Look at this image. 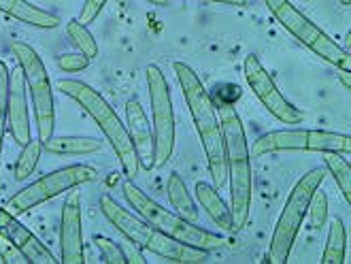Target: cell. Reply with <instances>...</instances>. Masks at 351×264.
Segmentation results:
<instances>
[{
  "label": "cell",
  "mask_w": 351,
  "mask_h": 264,
  "mask_svg": "<svg viewBox=\"0 0 351 264\" xmlns=\"http://www.w3.org/2000/svg\"><path fill=\"white\" fill-rule=\"evenodd\" d=\"M7 130L17 145H26L32 139V124L28 113L26 81L22 69L9 73V103H7Z\"/></svg>",
  "instance_id": "5bb4252c"
},
{
  "label": "cell",
  "mask_w": 351,
  "mask_h": 264,
  "mask_svg": "<svg viewBox=\"0 0 351 264\" xmlns=\"http://www.w3.org/2000/svg\"><path fill=\"white\" fill-rule=\"evenodd\" d=\"M9 67L0 62V156H3V143L7 132V103H9Z\"/></svg>",
  "instance_id": "484cf974"
},
{
  "label": "cell",
  "mask_w": 351,
  "mask_h": 264,
  "mask_svg": "<svg viewBox=\"0 0 351 264\" xmlns=\"http://www.w3.org/2000/svg\"><path fill=\"white\" fill-rule=\"evenodd\" d=\"M173 71L181 86L183 98L188 103L196 134L200 139V145L209 167L213 188L221 190L226 186V154H223V134H221V121L217 113L215 100L206 92L204 84L200 81L198 73L185 62H175Z\"/></svg>",
  "instance_id": "7a4b0ae2"
},
{
  "label": "cell",
  "mask_w": 351,
  "mask_h": 264,
  "mask_svg": "<svg viewBox=\"0 0 351 264\" xmlns=\"http://www.w3.org/2000/svg\"><path fill=\"white\" fill-rule=\"evenodd\" d=\"M266 9L275 15L277 22L290 32L294 38L311 49L315 56L326 60L328 64L341 71H351V56L345 47H341L335 38H330L317 24H313L304 13H300L290 0H264Z\"/></svg>",
  "instance_id": "52a82bcc"
},
{
  "label": "cell",
  "mask_w": 351,
  "mask_h": 264,
  "mask_svg": "<svg viewBox=\"0 0 351 264\" xmlns=\"http://www.w3.org/2000/svg\"><path fill=\"white\" fill-rule=\"evenodd\" d=\"M126 130L132 139L138 167L152 171L156 167L154 130H152V121L147 119L145 107H143L136 98H130L126 103Z\"/></svg>",
  "instance_id": "9a60e30c"
},
{
  "label": "cell",
  "mask_w": 351,
  "mask_h": 264,
  "mask_svg": "<svg viewBox=\"0 0 351 264\" xmlns=\"http://www.w3.org/2000/svg\"><path fill=\"white\" fill-rule=\"evenodd\" d=\"M243 75H245L247 86H250V90L258 96V100L266 107V111L273 117H277L281 124H290V126L302 124V119H304L302 113L281 94V90L277 88L271 73L262 67L258 56L250 53L245 58Z\"/></svg>",
  "instance_id": "7c38bea8"
},
{
  "label": "cell",
  "mask_w": 351,
  "mask_h": 264,
  "mask_svg": "<svg viewBox=\"0 0 351 264\" xmlns=\"http://www.w3.org/2000/svg\"><path fill=\"white\" fill-rule=\"evenodd\" d=\"M60 262L84 264V217H81V196L77 188L69 190L64 205H62L60 221Z\"/></svg>",
  "instance_id": "4fadbf2b"
},
{
  "label": "cell",
  "mask_w": 351,
  "mask_h": 264,
  "mask_svg": "<svg viewBox=\"0 0 351 264\" xmlns=\"http://www.w3.org/2000/svg\"><path fill=\"white\" fill-rule=\"evenodd\" d=\"M339 3H341L343 7H349V5H351V0H339Z\"/></svg>",
  "instance_id": "836d02e7"
},
{
  "label": "cell",
  "mask_w": 351,
  "mask_h": 264,
  "mask_svg": "<svg viewBox=\"0 0 351 264\" xmlns=\"http://www.w3.org/2000/svg\"><path fill=\"white\" fill-rule=\"evenodd\" d=\"M277 152H337L343 156L351 154V136L343 132L328 130H308V128H292V130H273L258 136L250 154L252 158H260Z\"/></svg>",
  "instance_id": "9c48e42d"
},
{
  "label": "cell",
  "mask_w": 351,
  "mask_h": 264,
  "mask_svg": "<svg viewBox=\"0 0 351 264\" xmlns=\"http://www.w3.org/2000/svg\"><path fill=\"white\" fill-rule=\"evenodd\" d=\"M66 36L71 38V43L79 49V53L88 56L90 60H94L98 56V43L92 36V32L88 30L86 24H81L79 19H71L66 24Z\"/></svg>",
  "instance_id": "603a6c76"
},
{
  "label": "cell",
  "mask_w": 351,
  "mask_h": 264,
  "mask_svg": "<svg viewBox=\"0 0 351 264\" xmlns=\"http://www.w3.org/2000/svg\"><path fill=\"white\" fill-rule=\"evenodd\" d=\"M145 3H149V5H156V7H164V5H169L171 0H145Z\"/></svg>",
  "instance_id": "d6a6232c"
},
{
  "label": "cell",
  "mask_w": 351,
  "mask_h": 264,
  "mask_svg": "<svg viewBox=\"0 0 351 264\" xmlns=\"http://www.w3.org/2000/svg\"><path fill=\"white\" fill-rule=\"evenodd\" d=\"M326 179V173L322 169H311L304 173L296 186L292 188L290 196H287L285 205L279 213V219L275 224L273 237H271V248H268V258L266 262L271 264H285L290 260L292 248L298 239V232L304 224V217L308 211V202L317 188H322Z\"/></svg>",
  "instance_id": "8992f818"
},
{
  "label": "cell",
  "mask_w": 351,
  "mask_h": 264,
  "mask_svg": "<svg viewBox=\"0 0 351 264\" xmlns=\"http://www.w3.org/2000/svg\"><path fill=\"white\" fill-rule=\"evenodd\" d=\"M306 215L311 217V226L315 230H322L328 221V194L324 190H315L311 196V202H308V211Z\"/></svg>",
  "instance_id": "d4e9b609"
},
{
  "label": "cell",
  "mask_w": 351,
  "mask_h": 264,
  "mask_svg": "<svg viewBox=\"0 0 351 264\" xmlns=\"http://www.w3.org/2000/svg\"><path fill=\"white\" fill-rule=\"evenodd\" d=\"M221 134H223V154H226V184L230 188V217L232 230L241 232L250 224L252 213V194H254V173H252V154L243 121L232 103H215Z\"/></svg>",
  "instance_id": "6da1fadb"
},
{
  "label": "cell",
  "mask_w": 351,
  "mask_h": 264,
  "mask_svg": "<svg viewBox=\"0 0 351 264\" xmlns=\"http://www.w3.org/2000/svg\"><path fill=\"white\" fill-rule=\"evenodd\" d=\"M0 235L13 241L15 245L22 250L30 264H58L60 260L45 248V243H40L34 232H30L24 224H19L17 215L9 213L5 207H0Z\"/></svg>",
  "instance_id": "2e32d148"
},
{
  "label": "cell",
  "mask_w": 351,
  "mask_h": 264,
  "mask_svg": "<svg viewBox=\"0 0 351 264\" xmlns=\"http://www.w3.org/2000/svg\"><path fill=\"white\" fill-rule=\"evenodd\" d=\"M324 165L330 171V175L335 177L345 202L351 205V167L347 162V156L337 152H324Z\"/></svg>",
  "instance_id": "7402d4cb"
},
{
  "label": "cell",
  "mask_w": 351,
  "mask_h": 264,
  "mask_svg": "<svg viewBox=\"0 0 351 264\" xmlns=\"http://www.w3.org/2000/svg\"><path fill=\"white\" fill-rule=\"evenodd\" d=\"M40 154H43V147H40V141H38V139H30L28 143L24 145L22 154H19L17 162H15V171H13V175H15L17 181H24V179H28V177L34 173V169H36V165H38V160H40Z\"/></svg>",
  "instance_id": "cb8c5ba5"
},
{
  "label": "cell",
  "mask_w": 351,
  "mask_h": 264,
  "mask_svg": "<svg viewBox=\"0 0 351 264\" xmlns=\"http://www.w3.org/2000/svg\"><path fill=\"white\" fill-rule=\"evenodd\" d=\"M167 194H169V202L171 207L175 209L177 215H181L183 219L188 221H194V224H198V207L196 202L188 190V186H185V181L177 175V173H171L169 175V181H167Z\"/></svg>",
  "instance_id": "ffe728a7"
},
{
  "label": "cell",
  "mask_w": 351,
  "mask_h": 264,
  "mask_svg": "<svg viewBox=\"0 0 351 264\" xmlns=\"http://www.w3.org/2000/svg\"><path fill=\"white\" fill-rule=\"evenodd\" d=\"M204 3H215V5H226V7H239V9L247 7V0H204Z\"/></svg>",
  "instance_id": "4dcf8cb0"
},
{
  "label": "cell",
  "mask_w": 351,
  "mask_h": 264,
  "mask_svg": "<svg viewBox=\"0 0 351 264\" xmlns=\"http://www.w3.org/2000/svg\"><path fill=\"white\" fill-rule=\"evenodd\" d=\"M337 77H339V81L343 84V88H345L347 92H351V71H341V69H337Z\"/></svg>",
  "instance_id": "1f68e13d"
},
{
  "label": "cell",
  "mask_w": 351,
  "mask_h": 264,
  "mask_svg": "<svg viewBox=\"0 0 351 264\" xmlns=\"http://www.w3.org/2000/svg\"><path fill=\"white\" fill-rule=\"evenodd\" d=\"M94 243H96V248L100 250L102 260H105V262H109V264H128L126 252H123L115 241H111V239H107V237L96 235V237H94Z\"/></svg>",
  "instance_id": "4316f807"
},
{
  "label": "cell",
  "mask_w": 351,
  "mask_h": 264,
  "mask_svg": "<svg viewBox=\"0 0 351 264\" xmlns=\"http://www.w3.org/2000/svg\"><path fill=\"white\" fill-rule=\"evenodd\" d=\"M0 11L17 19V22L34 26V28H43V30H53L62 24L58 15L30 5L28 0H0Z\"/></svg>",
  "instance_id": "e0dca14e"
},
{
  "label": "cell",
  "mask_w": 351,
  "mask_h": 264,
  "mask_svg": "<svg viewBox=\"0 0 351 264\" xmlns=\"http://www.w3.org/2000/svg\"><path fill=\"white\" fill-rule=\"evenodd\" d=\"M0 262H5V264H30L26 254L19 250L13 241H9L3 235H0Z\"/></svg>",
  "instance_id": "83f0119b"
},
{
  "label": "cell",
  "mask_w": 351,
  "mask_h": 264,
  "mask_svg": "<svg viewBox=\"0 0 351 264\" xmlns=\"http://www.w3.org/2000/svg\"><path fill=\"white\" fill-rule=\"evenodd\" d=\"M304 3H308V0H304Z\"/></svg>",
  "instance_id": "e575fe53"
},
{
  "label": "cell",
  "mask_w": 351,
  "mask_h": 264,
  "mask_svg": "<svg viewBox=\"0 0 351 264\" xmlns=\"http://www.w3.org/2000/svg\"><path fill=\"white\" fill-rule=\"evenodd\" d=\"M58 90L62 94H66L69 98H73L75 103L96 121V126L102 130V134H105L109 141V145L113 147L123 175H126L128 179H134L138 175L141 167H138V160H136L132 139L126 130V124L119 119V115L107 103L105 96H102L100 92H96L92 86L84 84V81H79V79H60Z\"/></svg>",
  "instance_id": "277c9868"
},
{
  "label": "cell",
  "mask_w": 351,
  "mask_h": 264,
  "mask_svg": "<svg viewBox=\"0 0 351 264\" xmlns=\"http://www.w3.org/2000/svg\"><path fill=\"white\" fill-rule=\"evenodd\" d=\"M109 3V0H86L84 9H81L79 13V22L81 24H90V22H96V17L100 15V11L105 9V5Z\"/></svg>",
  "instance_id": "f546056e"
},
{
  "label": "cell",
  "mask_w": 351,
  "mask_h": 264,
  "mask_svg": "<svg viewBox=\"0 0 351 264\" xmlns=\"http://www.w3.org/2000/svg\"><path fill=\"white\" fill-rule=\"evenodd\" d=\"M194 192H196V198H198V205L206 211V215L211 217L213 224H215L217 228L226 230V232H234V230H232L230 207L226 205L223 198L219 196V190H215V188L209 186V184H204V181H198L196 188H194Z\"/></svg>",
  "instance_id": "ac0fdd59"
},
{
  "label": "cell",
  "mask_w": 351,
  "mask_h": 264,
  "mask_svg": "<svg viewBox=\"0 0 351 264\" xmlns=\"http://www.w3.org/2000/svg\"><path fill=\"white\" fill-rule=\"evenodd\" d=\"M121 190H123V198H126L128 205L136 211V215H141L145 221H149L152 226H156L164 235H169V237L185 243V245L204 250L209 254L226 245V239L221 235H215L211 230L194 224V221L183 219L175 211L164 209L152 196H147L138 186H134L132 179H128Z\"/></svg>",
  "instance_id": "5b68a950"
},
{
  "label": "cell",
  "mask_w": 351,
  "mask_h": 264,
  "mask_svg": "<svg viewBox=\"0 0 351 264\" xmlns=\"http://www.w3.org/2000/svg\"><path fill=\"white\" fill-rule=\"evenodd\" d=\"M96 169L88 167V165H71V167H62L58 171H51L43 177H38L32 184H28L26 188H22L19 192H15L9 200H7V211L13 215H24L30 209L43 205V202L60 196L62 192H69L73 188L86 186L90 181L96 179Z\"/></svg>",
  "instance_id": "30bf717a"
},
{
  "label": "cell",
  "mask_w": 351,
  "mask_h": 264,
  "mask_svg": "<svg viewBox=\"0 0 351 264\" xmlns=\"http://www.w3.org/2000/svg\"><path fill=\"white\" fill-rule=\"evenodd\" d=\"M149 105H152V130L156 147V167H164L175 152V113L169 81L160 67L149 64L145 71Z\"/></svg>",
  "instance_id": "8fae6325"
},
{
  "label": "cell",
  "mask_w": 351,
  "mask_h": 264,
  "mask_svg": "<svg viewBox=\"0 0 351 264\" xmlns=\"http://www.w3.org/2000/svg\"><path fill=\"white\" fill-rule=\"evenodd\" d=\"M56 64H58V69H62L64 73H79V71L88 69L90 58L84 56V53H64V56L58 58Z\"/></svg>",
  "instance_id": "f1b7e54d"
},
{
  "label": "cell",
  "mask_w": 351,
  "mask_h": 264,
  "mask_svg": "<svg viewBox=\"0 0 351 264\" xmlns=\"http://www.w3.org/2000/svg\"><path fill=\"white\" fill-rule=\"evenodd\" d=\"M13 56L17 58V64L24 73L26 90L30 92L32 109H34V119H36V132L38 141L43 143L49 136H53L56 128V109H53V90L51 81L47 75V69L38 53L22 40H15L11 45Z\"/></svg>",
  "instance_id": "ba28073f"
},
{
  "label": "cell",
  "mask_w": 351,
  "mask_h": 264,
  "mask_svg": "<svg viewBox=\"0 0 351 264\" xmlns=\"http://www.w3.org/2000/svg\"><path fill=\"white\" fill-rule=\"evenodd\" d=\"M100 211L109 219V224L115 226L132 245H136L143 252H149L162 260L181 262V264H198V262H206V258H209V252L185 245V243L164 235L141 215H134L128 209L117 205L109 194L100 196Z\"/></svg>",
  "instance_id": "3957f363"
},
{
  "label": "cell",
  "mask_w": 351,
  "mask_h": 264,
  "mask_svg": "<svg viewBox=\"0 0 351 264\" xmlns=\"http://www.w3.org/2000/svg\"><path fill=\"white\" fill-rule=\"evenodd\" d=\"M47 154L56 156H90L102 149V143L94 136H49L40 143Z\"/></svg>",
  "instance_id": "d6986e66"
},
{
  "label": "cell",
  "mask_w": 351,
  "mask_h": 264,
  "mask_svg": "<svg viewBox=\"0 0 351 264\" xmlns=\"http://www.w3.org/2000/svg\"><path fill=\"white\" fill-rule=\"evenodd\" d=\"M345 254H347V228H345L341 217H335L332 221H330L326 248H324L319 262L322 264H343Z\"/></svg>",
  "instance_id": "44dd1931"
}]
</instances>
